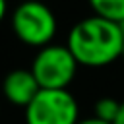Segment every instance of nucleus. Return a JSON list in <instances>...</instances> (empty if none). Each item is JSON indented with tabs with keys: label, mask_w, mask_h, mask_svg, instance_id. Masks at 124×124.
I'll use <instances>...</instances> for the list:
<instances>
[{
	"label": "nucleus",
	"mask_w": 124,
	"mask_h": 124,
	"mask_svg": "<svg viewBox=\"0 0 124 124\" xmlns=\"http://www.w3.org/2000/svg\"><path fill=\"white\" fill-rule=\"evenodd\" d=\"M66 45L79 66L103 68L122 58L124 33L118 23L91 16L70 29Z\"/></svg>",
	"instance_id": "nucleus-1"
},
{
	"label": "nucleus",
	"mask_w": 124,
	"mask_h": 124,
	"mask_svg": "<svg viewBox=\"0 0 124 124\" xmlns=\"http://www.w3.org/2000/svg\"><path fill=\"white\" fill-rule=\"evenodd\" d=\"M12 29L23 45L43 48L56 35V17L45 2L25 0L12 12Z\"/></svg>",
	"instance_id": "nucleus-2"
},
{
	"label": "nucleus",
	"mask_w": 124,
	"mask_h": 124,
	"mask_svg": "<svg viewBox=\"0 0 124 124\" xmlns=\"http://www.w3.org/2000/svg\"><path fill=\"white\" fill-rule=\"evenodd\" d=\"M78 60L68 45H46L31 62V72L41 89H68L78 72Z\"/></svg>",
	"instance_id": "nucleus-3"
},
{
	"label": "nucleus",
	"mask_w": 124,
	"mask_h": 124,
	"mask_svg": "<svg viewBox=\"0 0 124 124\" xmlns=\"http://www.w3.org/2000/svg\"><path fill=\"white\" fill-rule=\"evenodd\" d=\"M79 107L68 89H41L25 108V124H78Z\"/></svg>",
	"instance_id": "nucleus-4"
},
{
	"label": "nucleus",
	"mask_w": 124,
	"mask_h": 124,
	"mask_svg": "<svg viewBox=\"0 0 124 124\" xmlns=\"http://www.w3.org/2000/svg\"><path fill=\"white\" fill-rule=\"evenodd\" d=\"M41 91L35 76L31 70H25V68H17V70H12L4 81H2V93H4V99L14 105V107H21V108H27V105L37 97V93Z\"/></svg>",
	"instance_id": "nucleus-5"
},
{
	"label": "nucleus",
	"mask_w": 124,
	"mask_h": 124,
	"mask_svg": "<svg viewBox=\"0 0 124 124\" xmlns=\"http://www.w3.org/2000/svg\"><path fill=\"white\" fill-rule=\"evenodd\" d=\"M93 14L114 23L124 21V0H87Z\"/></svg>",
	"instance_id": "nucleus-6"
},
{
	"label": "nucleus",
	"mask_w": 124,
	"mask_h": 124,
	"mask_svg": "<svg viewBox=\"0 0 124 124\" xmlns=\"http://www.w3.org/2000/svg\"><path fill=\"white\" fill-rule=\"evenodd\" d=\"M120 107H122L120 101H116L112 97H103V99H99L95 103V116L105 120V122L114 124V120H116V116L120 112Z\"/></svg>",
	"instance_id": "nucleus-7"
},
{
	"label": "nucleus",
	"mask_w": 124,
	"mask_h": 124,
	"mask_svg": "<svg viewBox=\"0 0 124 124\" xmlns=\"http://www.w3.org/2000/svg\"><path fill=\"white\" fill-rule=\"evenodd\" d=\"M78 124H110V122H105V120H101L97 116H87V118H79Z\"/></svg>",
	"instance_id": "nucleus-8"
},
{
	"label": "nucleus",
	"mask_w": 124,
	"mask_h": 124,
	"mask_svg": "<svg viewBox=\"0 0 124 124\" xmlns=\"http://www.w3.org/2000/svg\"><path fill=\"white\" fill-rule=\"evenodd\" d=\"M6 12H8V0H0V23L6 17Z\"/></svg>",
	"instance_id": "nucleus-9"
},
{
	"label": "nucleus",
	"mask_w": 124,
	"mask_h": 124,
	"mask_svg": "<svg viewBox=\"0 0 124 124\" xmlns=\"http://www.w3.org/2000/svg\"><path fill=\"white\" fill-rule=\"evenodd\" d=\"M114 124H124V101H122V107H120V112H118Z\"/></svg>",
	"instance_id": "nucleus-10"
},
{
	"label": "nucleus",
	"mask_w": 124,
	"mask_h": 124,
	"mask_svg": "<svg viewBox=\"0 0 124 124\" xmlns=\"http://www.w3.org/2000/svg\"><path fill=\"white\" fill-rule=\"evenodd\" d=\"M118 25H120V29H122V33H124V21H122V23H118Z\"/></svg>",
	"instance_id": "nucleus-11"
},
{
	"label": "nucleus",
	"mask_w": 124,
	"mask_h": 124,
	"mask_svg": "<svg viewBox=\"0 0 124 124\" xmlns=\"http://www.w3.org/2000/svg\"><path fill=\"white\" fill-rule=\"evenodd\" d=\"M122 58H124V48H122Z\"/></svg>",
	"instance_id": "nucleus-12"
},
{
	"label": "nucleus",
	"mask_w": 124,
	"mask_h": 124,
	"mask_svg": "<svg viewBox=\"0 0 124 124\" xmlns=\"http://www.w3.org/2000/svg\"><path fill=\"white\" fill-rule=\"evenodd\" d=\"M0 112H2V110H0Z\"/></svg>",
	"instance_id": "nucleus-13"
}]
</instances>
